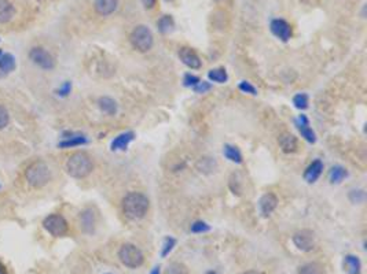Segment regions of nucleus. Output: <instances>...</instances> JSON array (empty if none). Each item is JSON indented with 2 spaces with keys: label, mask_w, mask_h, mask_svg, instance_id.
<instances>
[{
  "label": "nucleus",
  "mask_w": 367,
  "mask_h": 274,
  "mask_svg": "<svg viewBox=\"0 0 367 274\" xmlns=\"http://www.w3.org/2000/svg\"><path fill=\"white\" fill-rule=\"evenodd\" d=\"M70 89H72V84H70V82H65L62 87H61V89L58 91V93H59L61 96L69 95Z\"/></svg>",
  "instance_id": "nucleus-36"
},
{
  "label": "nucleus",
  "mask_w": 367,
  "mask_h": 274,
  "mask_svg": "<svg viewBox=\"0 0 367 274\" xmlns=\"http://www.w3.org/2000/svg\"><path fill=\"white\" fill-rule=\"evenodd\" d=\"M152 274H159V267H154V269H153Z\"/></svg>",
  "instance_id": "nucleus-39"
},
{
  "label": "nucleus",
  "mask_w": 367,
  "mask_h": 274,
  "mask_svg": "<svg viewBox=\"0 0 367 274\" xmlns=\"http://www.w3.org/2000/svg\"><path fill=\"white\" fill-rule=\"evenodd\" d=\"M165 274H190L188 269L183 263L179 262H173L169 266L166 267Z\"/></svg>",
  "instance_id": "nucleus-28"
},
{
  "label": "nucleus",
  "mask_w": 367,
  "mask_h": 274,
  "mask_svg": "<svg viewBox=\"0 0 367 274\" xmlns=\"http://www.w3.org/2000/svg\"><path fill=\"white\" fill-rule=\"evenodd\" d=\"M142 3H143V6L146 7V8H153V7L156 6V3H157V0H142Z\"/></svg>",
  "instance_id": "nucleus-37"
},
{
  "label": "nucleus",
  "mask_w": 367,
  "mask_h": 274,
  "mask_svg": "<svg viewBox=\"0 0 367 274\" xmlns=\"http://www.w3.org/2000/svg\"><path fill=\"white\" fill-rule=\"evenodd\" d=\"M95 212L92 211V208H85L81 214H80V225L83 232L92 233L94 228H95Z\"/></svg>",
  "instance_id": "nucleus-15"
},
{
  "label": "nucleus",
  "mask_w": 367,
  "mask_h": 274,
  "mask_svg": "<svg viewBox=\"0 0 367 274\" xmlns=\"http://www.w3.org/2000/svg\"><path fill=\"white\" fill-rule=\"evenodd\" d=\"M209 89H210V85H209L208 82H205V81H200L194 87V91L197 92V93H205V92L209 91Z\"/></svg>",
  "instance_id": "nucleus-35"
},
{
  "label": "nucleus",
  "mask_w": 367,
  "mask_h": 274,
  "mask_svg": "<svg viewBox=\"0 0 367 274\" xmlns=\"http://www.w3.org/2000/svg\"><path fill=\"white\" fill-rule=\"evenodd\" d=\"M296 125H297V128H298V130H300V133H301V136L304 137L308 143H315V141H316L315 133H314V130L310 128V122H308V118H307V116L301 114V115L298 116L297 119H296Z\"/></svg>",
  "instance_id": "nucleus-14"
},
{
  "label": "nucleus",
  "mask_w": 367,
  "mask_h": 274,
  "mask_svg": "<svg viewBox=\"0 0 367 274\" xmlns=\"http://www.w3.org/2000/svg\"><path fill=\"white\" fill-rule=\"evenodd\" d=\"M135 138L133 132H124L111 141V151H124L130 145L132 140Z\"/></svg>",
  "instance_id": "nucleus-16"
},
{
  "label": "nucleus",
  "mask_w": 367,
  "mask_h": 274,
  "mask_svg": "<svg viewBox=\"0 0 367 274\" xmlns=\"http://www.w3.org/2000/svg\"><path fill=\"white\" fill-rule=\"evenodd\" d=\"M25 178L30 186L43 188L51 181V170L47 163H44L43 160H36L26 167Z\"/></svg>",
  "instance_id": "nucleus-3"
},
{
  "label": "nucleus",
  "mask_w": 367,
  "mask_h": 274,
  "mask_svg": "<svg viewBox=\"0 0 367 274\" xmlns=\"http://www.w3.org/2000/svg\"><path fill=\"white\" fill-rule=\"evenodd\" d=\"M278 144L281 147V150L286 152V154H291V152H296L297 151L298 143L297 138L293 136L289 132H285L282 135H279L278 137Z\"/></svg>",
  "instance_id": "nucleus-11"
},
{
  "label": "nucleus",
  "mask_w": 367,
  "mask_h": 274,
  "mask_svg": "<svg viewBox=\"0 0 367 274\" xmlns=\"http://www.w3.org/2000/svg\"><path fill=\"white\" fill-rule=\"evenodd\" d=\"M270 29L271 32H272V34L282 41H289L291 36H293L291 25L289 22H286L285 20H279V18L272 20L271 21Z\"/></svg>",
  "instance_id": "nucleus-9"
},
{
  "label": "nucleus",
  "mask_w": 367,
  "mask_h": 274,
  "mask_svg": "<svg viewBox=\"0 0 367 274\" xmlns=\"http://www.w3.org/2000/svg\"><path fill=\"white\" fill-rule=\"evenodd\" d=\"M298 274H325V269L318 262H310L298 269Z\"/></svg>",
  "instance_id": "nucleus-23"
},
{
  "label": "nucleus",
  "mask_w": 367,
  "mask_h": 274,
  "mask_svg": "<svg viewBox=\"0 0 367 274\" xmlns=\"http://www.w3.org/2000/svg\"><path fill=\"white\" fill-rule=\"evenodd\" d=\"M10 122V114L6 107L0 106V129H4Z\"/></svg>",
  "instance_id": "nucleus-32"
},
{
  "label": "nucleus",
  "mask_w": 367,
  "mask_h": 274,
  "mask_svg": "<svg viewBox=\"0 0 367 274\" xmlns=\"http://www.w3.org/2000/svg\"><path fill=\"white\" fill-rule=\"evenodd\" d=\"M239 89L245 92V93H250V95H257V89L248 81H242L239 84Z\"/></svg>",
  "instance_id": "nucleus-33"
},
{
  "label": "nucleus",
  "mask_w": 367,
  "mask_h": 274,
  "mask_svg": "<svg viewBox=\"0 0 367 274\" xmlns=\"http://www.w3.org/2000/svg\"><path fill=\"white\" fill-rule=\"evenodd\" d=\"M293 243L298 250H301L304 252H310L316 246L315 234L310 229H301V230L294 233L293 234Z\"/></svg>",
  "instance_id": "nucleus-8"
},
{
  "label": "nucleus",
  "mask_w": 367,
  "mask_h": 274,
  "mask_svg": "<svg viewBox=\"0 0 367 274\" xmlns=\"http://www.w3.org/2000/svg\"><path fill=\"white\" fill-rule=\"evenodd\" d=\"M88 141L87 137L81 136V135H76V136L68 137L63 141L59 143V148H69V147H76V145H81Z\"/></svg>",
  "instance_id": "nucleus-24"
},
{
  "label": "nucleus",
  "mask_w": 367,
  "mask_h": 274,
  "mask_svg": "<svg viewBox=\"0 0 367 274\" xmlns=\"http://www.w3.org/2000/svg\"><path fill=\"white\" fill-rule=\"evenodd\" d=\"M344 269L348 274H360L362 263L358 256L355 255H346L344 259Z\"/></svg>",
  "instance_id": "nucleus-19"
},
{
  "label": "nucleus",
  "mask_w": 367,
  "mask_h": 274,
  "mask_svg": "<svg viewBox=\"0 0 367 274\" xmlns=\"http://www.w3.org/2000/svg\"><path fill=\"white\" fill-rule=\"evenodd\" d=\"M190 230L193 233H204V232H209L210 230V228L207 222H202V221H197L194 222L191 228H190Z\"/></svg>",
  "instance_id": "nucleus-30"
},
{
  "label": "nucleus",
  "mask_w": 367,
  "mask_h": 274,
  "mask_svg": "<svg viewBox=\"0 0 367 274\" xmlns=\"http://www.w3.org/2000/svg\"><path fill=\"white\" fill-rule=\"evenodd\" d=\"M179 58L180 61L183 62L187 68H194V70L201 68V59H200V56L197 55V52H195L194 49H191V48H180Z\"/></svg>",
  "instance_id": "nucleus-10"
},
{
  "label": "nucleus",
  "mask_w": 367,
  "mask_h": 274,
  "mask_svg": "<svg viewBox=\"0 0 367 274\" xmlns=\"http://www.w3.org/2000/svg\"><path fill=\"white\" fill-rule=\"evenodd\" d=\"M29 59L44 70H52L55 68V59L52 58V55L50 54L47 49L42 47L32 48L29 51Z\"/></svg>",
  "instance_id": "nucleus-7"
},
{
  "label": "nucleus",
  "mask_w": 367,
  "mask_h": 274,
  "mask_svg": "<svg viewBox=\"0 0 367 274\" xmlns=\"http://www.w3.org/2000/svg\"><path fill=\"white\" fill-rule=\"evenodd\" d=\"M157 26H158L159 32H162V33H168L169 30H172L173 29V26H175V22H173L171 15H164V17H162V18L157 22Z\"/></svg>",
  "instance_id": "nucleus-27"
},
{
  "label": "nucleus",
  "mask_w": 367,
  "mask_h": 274,
  "mask_svg": "<svg viewBox=\"0 0 367 274\" xmlns=\"http://www.w3.org/2000/svg\"><path fill=\"white\" fill-rule=\"evenodd\" d=\"M0 274H8L7 269L4 267V265H1V263H0Z\"/></svg>",
  "instance_id": "nucleus-38"
},
{
  "label": "nucleus",
  "mask_w": 367,
  "mask_h": 274,
  "mask_svg": "<svg viewBox=\"0 0 367 274\" xmlns=\"http://www.w3.org/2000/svg\"><path fill=\"white\" fill-rule=\"evenodd\" d=\"M92 169H94L92 159L83 151H77L72 154L66 162V170L73 178H85L90 176Z\"/></svg>",
  "instance_id": "nucleus-2"
},
{
  "label": "nucleus",
  "mask_w": 367,
  "mask_h": 274,
  "mask_svg": "<svg viewBox=\"0 0 367 274\" xmlns=\"http://www.w3.org/2000/svg\"><path fill=\"white\" fill-rule=\"evenodd\" d=\"M209 80H212L213 82H219V84H224V82L229 80V75H227V71L223 68H212L208 73Z\"/></svg>",
  "instance_id": "nucleus-26"
},
{
  "label": "nucleus",
  "mask_w": 367,
  "mask_h": 274,
  "mask_svg": "<svg viewBox=\"0 0 367 274\" xmlns=\"http://www.w3.org/2000/svg\"><path fill=\"white\" fill-rule=\"evenodd\" d=\"M43 226L54 237H62L69 230L68 221L63 218L62 215H59V214H51V215H49L47 218L43 221Z\"/></svg>",
  "instance_id": "nucleus-6"
},
{
  "label": "nucleus",
  "mask_w": 367,
  "mask_h": 274,
  "mask_svg": "<svg viewBox=\"0 0 367 274\" xmlns=\"http://www.w3.org/2000/svg\"><path fill=\"white\" fill-rule=\"evenodd\" d=\"M278 206V198L274 195V193H265L262 196L260 199V211L263 214L264 217H268L271 215L274 210L277 208Z\"/></svg>",
  "instance_id": "nucleus-12"
},
{
  "label": "nucleus",
  "mask_w": 367,
  "mask_h": 274,
  "mask_svg": "<svg viewBox=\"0 0 367 274\" xmlns=\"http://www.w3.org/2000/svg\"><path fill=\"white\" fill-rule=\"evenodd\" d=\"M123 212L125 214V217L130 219H140L145 217L149 207H150V202L147 196H145L140 192H130L128 195H125L123 199Z\"/></svg>",
  "instance_id": "nucleus-1"
},
{
  "label": "nucleus",
  "mask_w": 367,
  "mask_h": 274,
  "mask_svg": "<svg viewBox=\"0 0 367 274\" xmlns=\"http://www.w3.org/2000/svg\"><path fill=\"white\" fill-rule=\"evenodd\" d=\"M118 7V0H95L94 1V8L99 15L107 17L113 14Z\"/></svg>",
  "instance_id": "nucleus-13"
},
{
  "label": "nucleus",
  "mask_w": 367,
  "mask_h": 274,
  "mask_svg": "<svg viewBox=\"0 0 367 274\" xmlns=\"http://www.w3.org/2000/svg\"><path fill=\"white\" fill-rule=\"evenodd\" d=\"M200 81H201V80H200L197 75L187 74L186 77H184V85H186V87H193V88H194L195 85H197Z\"/></svg>",
  "instance_id": "nucleus-34"
},
{
  "label": "nucleus",
  "mask_w": 367,
  "mask_h": 274,
  "mask_svg": "<svg viewBox=\"0 0 367 274\" xmlns=\"http://www.w3.org/2000/svg\"><path fill=\"white\" fill-rule=\"evenodd\" d=\"M118 258L121 260V263L127 267L131 269H136V267L142 266L145 262V256L143 252L139 250L138 247L127 243L124 246H121L120 251H118Z\"/></svg>",
  "instance_id": "nucleus-5"
},
{
  "label": "nucleus",
  "mask_w": 367,
  "mask_h": 274,
  "mask_svg": "<svg viewBox=\"0 0 367 274\" xmlns=\"http://www.w3.org/2000/svg\"><path fill=\"white\" fill-rule=\"evenodd\" d=\"M15 68L14 56L10 54H4L0 56V70L3 73H10Z\"/></svg>",
  "instance_id": "nucleus-25"
},
{
  "label": "nucleus",
  "mask_w": 367,
  "mask_h": 274,
  "mask_svg": "<svg viewBox=\"0 0 367 274\" xmlns=\"http://www.w3.org/2000/svg\"><path fill=\"white\" fill-rule=\"evenodd\" d=\"M15 8L8 0H0V23H7L14 18Z\"/></svg>",
  "instance_id": "nucleus-18"
},
{
  "label": "nucleus",
  "mask_w": 367,
  "mask_h": 274,
  "mask_svg": "<svg viewBox=\"0 0 367 274\" xmlns=\"http://www.w3.org/2000/svg\"><path fill=\"white\" fill-rule=\"evenodd\" d=\"M346 176H348V171L344 167H341V166H334L329 171V180H330L332 184H339Z\"/></svg>",
  "instance_id": "nucleus-22"
},
{
  "label": "nucleus",
  "mask_w": 367,
  "mask_h": 274,
  "mask_svg": "<svg viewBox=\"0 0 367 274\" xmlns=\"http://www.w3.org/2000/svg\"><path fill=\"white\" fill-rule=\"evenodd\" d=\"M293 103L298 110H305L308 107V95L305 93H298L293 97Z\"/></svg>",
  "instance_id": "nucleus-29"
},
{
  "label": "nucleus",
  "mask_w": 367,
  "mask_h": 274,
  "mask_svg": "<svg viewBox=\"0 0 367 274\" xmlns=\"http://www.w3.org/2000/svg\"><path fill=\"white\" fill-rule=\"evenodd\" d=\"M175 244H176V240L173 239V237H166V239L164 240V247H162V252H161L162 258H164V256H166L168 253L172 251L173 247H175Z\"/></svg>",
  "instance_id": "nucleus-31"
},
{
  "label": "nucleus",
  "mask_w": 367,
  "mask_h": 274,
  "mask_svg": "<svg viewBox=\"0 0 367 274\" xmlns=\"http://www.w3.org/2000/svg\"><path fill=\"white\" fill-rule=\"evenodd\" d=\"M322 171H323V163L320 162V160H314L308 167H307V170L304 173V178L307 183H315L319 177H320V174H322Z\"/></svg>",
  "instance_id": "nucleus-17"
},
{
  "label": "nucleus",
  "mask_w": 367,
  "mask_h": 274,
  "mask_svg": "<svg viewBox=\"0 0 367 274\" xmlns=\"http://www.w3.org/2000/svg\"><path fill=\"white\" fill-rule=\"evenodd\" d=\"M130 41L132 47L139 52H147L150 51L154 44V36L152 30L146 25H138L130 34Z\"/></svg>",
  "instance_id": "nucleus-4"
},
{
  "label": "nucleus",
  "mask_w": 367,
  "mask_h": 274,
  "mask_svg": "<svg viewBox=\"0 0 367 274\" xmlns=\"http://www.w3.org/2000/svg\"><path fill=\"white\" fill-rule=\"evenodd\" d=\"M98 106L107 115H114L117 113V103H116V100H113L111 97H106V96L101 97L98 100Z\"/></svg>",
  "instance_id": "nucleus-20"
},
{
  "label": "nucleus",
  "mask_w": 367,
  "mask_h": 274,
  "mask_svg": "<svg viewBox=\"0 0 367 274\" xmlns=\"http://www.w3.org/2000/svg\"><path fill=\"white\" fill-rule=\"evenodd\" d=\"M223 152H224V157L230 159L231 162H234V163H242V154L234 145H230V144L224 145V151Z\"/></svg>",
  "instance_id": "nucleus-21"
},
{
  "label": "nucleus",
  "mask_w": 367,
  "mask_h": 274,
  "mask_svg": "<svg viewBox=\"0 0 367 274\" xmlns=\"http://www.w3.org/2000/svg\"><path fill=\"white\" fill-rule=\"evenodd\" d=\"M0 56H1V51H0Z\"/></svg>",
  "instance_id": "nucleus-41"
},
{
  "label": "nucleus",
  "mask_w": 367,
  "mask_h": 274,
  "mask_svg": "<svg viewBox=\"0 0 367 274\" xmlns=\"http://www.w3.org/2000/svg\"><path fill=\"white\" fill-rule=\"evenodd\" d=\"M243 274H262V273H259V272H255V270H250V272H246V273H243Z\"/></svg>",
  "instance_id": "nucleus-40"
}]
</instances>
